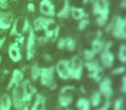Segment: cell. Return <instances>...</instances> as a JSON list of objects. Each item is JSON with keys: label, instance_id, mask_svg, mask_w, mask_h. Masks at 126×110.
Wrapping results in <instances>:
<instances>
[{"label": "cell", "instance_id": "obj_1", "mask_svg": "<svg viewBox=\"0 0 126 110\" xmlns=\"http://www.w3.org/2000/svg\"><path fill=\"white\" fill-rule=\"evenodd\" d=\"M11 97L12 105L16 110H22L26 105H28L24 101V91H23L22 83L13 87Z\"/></svg>", "mask_w": 126, "mask_h": 110}, {"label": "cell", "instance_id": "obj_2", "mask_svg": "<svg viewBox=\"0 0 126 110\" xmlns=\"http://www.w3.org/2000/svg\"><path fill=\"white\" fill-rule=\"evenodd\" d=\"M83 66L84 62L81 58L78 55H74L69 60V72H70V77L75 80H79L81 78L83 72Z\"/></svg>", "mask_w": 126, "mask_h": 110}, {"label": "cell", "instance_id": "obj_3", "mask_svg": "<svg viewBox=\"0 0 126 110\" xmlns=\"http://www.w3.org/2000/svg\"><path fill=\"white\" fill-rule=\"evenodd\" d=\"M54 66L45 67V68L41 69L40 77H39L41 80V84L43 86L49 88L51 90H54L56 88V84L54 78Z\"/></svg>", "mask_w": 126, "mask_h": 110}, {"label": "cell", "instance_id": "obj_4", "mask_svg": "<svg viewBox=\"0 0 126 110\" xmlns=\"http://www.w3.org/2000/svg\"><path fill=\"white\" fill-rule=\"evenodd\" d=\"M126 18H123L121 16H115L113 26L111 31L113 37L117 40H124L126 39Z\"/></svg>", "mask_w": 126, "mask_h": 110}, {"label": "cell", "instance_id": "obj_5", "mask_svg": "<svg viewBox=\"0 0 126 110\" xmlns=\"http://www.w3.org/2000/svg\"><path fill=\"white\" fill-rule=\"evenodd\" d=\"M54 71L58 74L60 78L63 80L70 79V72H69V60H61L57 62L54 66Z\"/></svg>", "mask_w": 126, "mask_h": 110}, {"label": "cell", "instance_id": "obj_6", "mask_svg": "<svg viewBox=\"0 0 126 110\" xmlns=\"http://www.w3.org/2000/svg\"><path fill=\"white\" fill-rule=\"evenodd\" d=\"M98 84V92L103 95L105 99H110L113 96V89L111 87V79L109 77H105L99 81Z\"/></svg>", "mask_w": 126, "mask_h": 110}, {"label": "cell", "instance_id": "obj_7", "mask_svg": "<svg viewBox=\"0 0 126 110\" xmlns=\"http://www.w3.org/2000/svg\"><path fill=\"white\" fill-rule=\"evenodd\" d=\"M93 13L95 16H105L109 15V1L108 0H95L93 2Z\"/></svg>", "mask_w": 126, "mask_h": 110}, {"label": "cell", "instance_id": "obj_8", "mask_svg": "<svg viewBox=\"0 0 126 110\" xmlns=\"http://www.w3.org/2000/svg\"><path fill=\"white\" fill-rule=\"evenodd\" d=\"M35 31H34L33 28H30V30H29V36H28V40H27V45H26L27 60H30L33 59L34 53H35Z\"/></svg>", "mask_w": 126, "mask_h": 110}, {"label": "cell", "instance_id": "obj_9", "mask_svg": "<svg viewBox=\"0 0 126 110\" xmlns=\"http://www.w3.org/2000/svg\"><path fill=\"white\" fill-rule=\"evenodd\" d=\"M114 54L110 50L103 49L100 52V61L104 67L110 69L114 64Z\"/></svg>", "mask_w": 126, "mask_h": 110}, {"label": "cell", "instance_id": "obj_10", "mask_svg": "<svg viewBox=\"0 0 126 110\" xmlns=\"http://www.w3.org/2000/svg\"><path fill=\"white\" fill-rule=\"evenodd\" d=\"M22 85L24 91V101L26 104H28L32 99V96L36 94L37 90L35 87L31 84L29 79H26L23 82H22Z\"/></svg>", "mask_w": 126, "mask_h": 110}, {"label": "cell", "instance_id": "obj_11", "mask_svg": "<svg viewBox=\"0 0 126 110\" xmlns=\"http://www.w3.org/2000/svg\"><path fill=\"white\" fill-rule=\"evenodd\" d=\"M40 12L44 16L53 17L55 15V11H54V6L51 3L50 0H42L39 6Z\"/></svg>", "mask_w": 126, "mask_h": 110}, {"label": "cell", "instance_id": "obj_12", "mask_svg": "<svg viewBox=\"0 0 126 110\" xmlns=\"http://www.w3.org/2000/svg\"><path fill=\"white\" fill-rule=\"evenodd\" d=\"M14 16L11 12H0V29H9L11 27Z\"/></svg>", "mask_w": 126, "mask_h": 110}, {"label": "cell", "instance_id": "obj_13", "mask_svg": "<svg viewBox=\"0 0 126 110\" xmlns=\"http://www.w3.org/2000/svg\"><path fill=\"white\" fill-rule=\"evenodd\" d=\"M23 77H24V74H23V71L19 70V69H16V70L13 71L12 76H11V80H10L9 84H8V86H7L8 90L12 89L14 86L21 84L23 80Z\"/></svg>", "mask_w": 126, "mask_h": 110}, {"label": "cell", "instance_id": "obj_14", "mask_svg": "<svg viewBox=\"0 0 126 110\" xmlns=\"http://www.w3.org/2000/svg\"><path fill=\"white\" fill-rule=\"evenodd\" d=\"M9 57L13 62H18L22 60V55L20 52V48L18 47V42L11 43L8 48Z\"/></svg>", "mask_w": 126, "mask_h": 110}, {"label": "cell", "instance_id": "obj_15", "mask_svg": "<svg viewBox=\"0 0 126 110\" xmlns=\"http://www.w3.org/2000/svg\"><path fill=\"white\" fill-rule=\"evenodd\" d=\"M74 101V97H73L71 92L65 93V94H60L58 96V104L60 105L61 108H66L71 105V103Z\"/></svg>", "mask_w": 126, "mask_h": 110}, {"label": "cell", "instance_id": "obj_16", "mask_svg": "<svg viewBox=\"0 0 126 110\" xmlns=\"http://www.w3.org/2000/svg\"><path fill=\"white\" fill-rule=\"evenodd\" d=\"M30 110H46V98L41 94H35V99Z\"/></svg>", "mask_w": 126, "mask_h": 110}, {"label": "cell", "instance_id": "obj_17", "mask_svg": "<svg viewBox=\"0 0 126 110\" xmlns=\"http://www.w3.org/2000/svg\"><path fill=\"white\" fill-rule=\"evenodd\" d=\"M11 106H12V101L11 96L5 93L0 98V110H11Z\"/></svg>", "mask_w": 126, "mask_h": 110}, {"label": "cell", "instance_id": "obj_18", "mask_svg": "<svg viewBox=\"0 0 126 110\" xmlns=\"http://www.w3.org/2000/svg\"><path fill=\"white\" fill-rule=\"evenodd\" d=\"M70 4H69L68 0H64V3H63L62 8L61 9V11L56 14L57 17L61 18V19H65L67 18L70 15Z\"/></svg>", "mask_w": 126, "mask_h": 110}, {"label": "cell", "instance_id": "obj_19", "mask_svg": "<svg viewBox=\"0 0 126 110\" xmlns=\"http://www.w3.org/2000/svg\"><path fill=\"white\" fill-rule=\"evenodd\" d=\"M70 12L71 16L76 21H79V20L83 19V18L86 17V14L83 8H76V7H71L70 8Z\"/></svg>", "mask_w": 126, "mask_h": 110}, {"label": "cell", "instance_id": "obj_20", "mask_svg": "<svg viewBox=\"0 0 126 110\" xmlns=\"http://www.w3.org/2000/svg\"><path fill=\"white\" fill-rule=\"evenodd\" d=\"M76 108H78V110H90L91 104L89 100L85 97L79 98L76 102Z\"/></svg>", "mask_w": 126, "mask_h": 110}, {"label": "cell", "instance_id": "obj_21", "mask_svg": "<svg viewBox=\"0 0 126 110\" xmlns=\"http://www.w3.org/2000/svg\"><path fill=\"white\" fill-rule=\"evenodd\" d=\"M104 44L105 43L102 41L101 39H95V40H93V42H92L91 50L93 51L95 54L99 53V52H101V51L103 50Z\"/></svg>", "mask_w": 126, "mask_h": 110}, {"label": "cell", "instance_id": "obj_22", "mask_svg": "<svg viewBox=\"0 0 126 110\" xmlns=\"http://www.w3.org/2000/svg\"><path fill=\"white\" fill-rule=\"evenodd\" d=\"M89 101H90L91 106L94 107V108L98 107V105L101 103V94H100L98 91H94V92H93V94L91 95Z\"/></svg>", "mask_w": 126, "mask_h": 110}, {"label": "cell", "instance_id": "obj_23", "mask_svg": "<svg viewBox=\"0 0 126 110\" xmlns=\"http://www.w3.org/2000/svg\"><path fill=\"white\" fill-rule=\"evenodd\" d=\"M41 67L38 65V64L35 63L34 65H32V66L30 67V77H31L32 81H36L40 77L41 73Z\"/></svg>", "mask_w": 126, "mask_h": 110}, {"label": "cell", "instance_id": "obj_24", "mask_svg": "<svg viewBox=\"0 0 126 110\" xmlns=\"http://www.w3.org/2000/svg\"><path fill=\"white\" fill-rule=\"evenodd\" d=\"M117 57L121 63L125 64L126 63V45L124 43L121 44L117 52Z\"/></svg>", "mask_w": 126, "mask_h": 110}, {"label": "cell", "instance_id": "obj_25", "mask_svg": "<svg viewBox=\"0 0 126 110\" xmlns=\"http://www.w3.org/2000/svg\"><path fill=\"white\" fill-rule=\"evenodd\" d=\"M44 20H45V17H43V16H39L36 19L34 20L33 28H32L34 31H40V30L43 29Z\"/></svg>", "mask_w": 126, "mask_h": 110}, {"label": "cell", "instance_id": "obj_26", "mask_svg": "<svg viewBox=\"0 0 126 110\" xmlns=\"http://www.w3.org/2000/svg\"><path fill=\"white\" fill-rule=\"evenodd\" d=\"M102 74H103V70H102V68L99 66L95 71H93V72H89L88 76H89V77H91L93 80H95L96 82L98 83L102 79Z\"/></svg>", "mask_w": 126, "mask_h": 110}, {"label": "cell", "instance_id": "obj_27", "mask_svg": "<svg viewBox=\"0 0 126 110\" xmlns=\"http://www.w3.org/2000/svg\"><path fill=\"white\" fill-rule=\"evenodd\" d=\"M84 65L85 67H86V69H87V71L89 72H93V71H95L96 69H98L100 66L97 60H90V61H86V63H84Z\"/></svg>", "mask_w": 126, "mask_h": 110}, {"label": "cell", "instance_id": "obj_28", "mask_svg": "<svg viewBox=\"0 0 126 110\" xmlns=\"http://www.w3.org/2000/svg\"><path fill=\"white\" fill-rule=\"evenodd\" d=\"M113 110H124V97L117 98L113 102Z\"/></svg>", "mask_w": 126, "mask_h": 110}, {"label": "cell", "instance_id": "obj_29", "mask_svg": "<svg viewBox=\"0 0 126 110\" xmlns=\"http://www.w3.org/2000/svg\"><path fill=\"white\" fill-rule=\"evenodd\" d=\"M76 45H77V43H76V40L74 39L71 38V37L66 38V47H67L68 51H70V52L74 51Z\"/></svg>", "mask_w": 126, "mask_h": 110}, {"label": "cell", "instance_id": "obj_30", "mask_svg": "<svg viewBox=\"0 0 126 110\" xmlns=\"http://www.w3.org/2000/svg\"><path fill=\"white\" fill-rule=\"evenodd\" d=\"M96 54L91 50V49H86L83 52V56H84V59L86 60V61H90V60H93L94 56Z\"/></svg>", "mask_w": 126, "mask_h": 110}, {"label": "cell", "instance_id": "obj_31", "mask_svg": "<svg viewBox=\"0 0 126 110\" xmlns=\"http://www.w3.org/2000/svg\"><path fill=\"white\" fill-rule=\"evenodd\" d=\"M89 20L87 19V18H83V19L79 20V23H78V29L79 30V31H82V30H84L85 28H86V27L88 26V24H89Z\"/></svg>", "mask_w": 126, "mask_h": 110}, {"label": "cell", "instance_id": "obj_32", "mask_svg": "<svg viewBox=\"0 0 126 110\" xmlns=\"http://www.w3.org/2000/svg\"><path fill=\"white\" fill-rule=\"evenodd\" d=\"M108 19V16H98V17L96 18V23L98 26L99 27H104Z\"/></svg>", "mask_w": 126, "mask_h": 110}, {"label": "cell", "instance_id": "obj_33", "mask_svg": "<svg viewBox=\"0 0 126 110\" xmlns=\"http://www.w3.org/2000/svg\"><path fill=\"white\" fill-rule=\"evenodd\" d=\"M17 27H18V19H16L15 21H13L12 24H11V32H10V35H11V36L18 35L17 34Z\"/></svg>", "mask_w": 126, "mask_h": 110}, {"label": "cell", "instance_id": "obj_34", "mask_svg": "<svg viewBox=\"0 0 126 110\" xmlns=\"http://www.w3.org/2000/svg\"><path fill=\"white\" fill-rule=\"evenodd\" d=\"M75 89V87L74 85H66L62 87L60 90V94H65V93H69L71 91H74Z\"/></svg>", "mask_w": 126, "mask_h": 110}, {"label": "cell", "instance_id": "obj_35", "mask_svg": "<svg viewBox=\"0 0 126 110\" xmlns=\"http://www.w3.org/2000/svg\"><path fill=\"white\" fill-rule=\"evenodd\" d=\"M124 72H125V67L124 66L117 67L111 71V74H113V75H121V74H124Z\"/></svg>", "mask_w": 126, "mask_h": 110}, {"label": "cell", "instance_id": "obj_36", "mask_svg": "<svg viewBox=\"0 0 126 110\" xmlns=\"http://www.w3.org/2000/svg\"><path fill=\"white\" fill-rule=\"evenodd\" d=\"M30 28H31V25H30V21H29L28 19H25L24 22H23L22 31H23V33H27V32H29Z\"/></svg>", "mask_w": 126, "mask_h": 110}, {"label": "cell", "instance_id": "obj_37", "mask_svg": "<svg viewBox=\"0 0 126 110\" xmlns=\"http://www.w3.org/2000/svg\"><path fill=\"white\" fill-rule=\"evenodd\" d=\"M57 47L60 50H62L66 47V38H61L57 42Z\"/></svg>", "mask_w": 126, "mask_h": 110}, {"label": "cell", "instance_id": "obj_38", "mask_svg": "<svg viewBox=\"0 0 126 110\" xmlns=\"http://www.w3.org/2000/svg\"><path fill=\"white\" fill-rule=\"evenodd\" d=\"M110 105H111V102H110V99H105V104H104L101 108H98L97 110H108L109 108L110 107Z\"/></svg>", "mask_w": 126, "mask_h": 110}, {"label": "cell", "instance_id": "obj_39", "mask_svg": "<svg viewBox=\"0 0 126 110\" xmlns=\"http://www.w3.org/2000/svg\"><path fill=\"white\" fill-rule=\"evenodd\" d=\"M121 92L123 94L126 93V76H124L122 78V85H121Z\"/></svg>", "mask_w": 126, "mask_h": 110}, {"label": "cell", "instance_id": "obj_40", "mask_svg": "<svg viewBox=\"0 0 126 110\" xmlns=\"http://www.w3.org/2000/svg\"><path fill=\"white\" fill-rule=\"evenodd\" d=\"M59 33H60V26H56L55 28L54 29V35H53L52 38V41H55L57 40V37L59 36Z\"/></svg>", "mask_w": 126, "mask_h": 110}, {"label": "cell", "instance_id": "obj_41", "mask_svg": "<svg viewBox=\"0 0 126 110\" xmlns=\"http://www.w3.org/2000/svg\"><path fill=\"white\" fill-rule=\"evenodd\" d=\"M114 20H115V16L113 17V19L111 20V21L110 22V23H109L108 25H107L106 27H105V30L106 33H110V31H111V28H112V26H113V23H114Z\"/></svg>", "mask_w": 126, "mask_h": 110}, {"label": "cell", "instance_id": "obj_42", "mask_svg": "<svg viewBox=\"0 0 126 110\" xmlns=\"http://www.w3.org/2000/svg\"><path fill=\"white\" fill-rule=\"evenodd\" d=\"M27 9L30 12H35V4H32V3H30V4L27 5Z\"/></svg>", "mask_w": 126, "mask_h": 110}, {"label": "cell", "instance_id": "obj_43", "mask_svg": "<svg viewBox=\"0 0 126 110\" xmlns=\"http://www.w3.org/2000/svg\"><path fill=\"white\" fill-rule=\"evenodd\" d=\"M43 59L45 60H47V61H50V60H52V57H51V55L48 53L43 54Z\"/></svg>", "mask_w": 126, "mask_h": 110}, {"label": "cell", "instance_id": "obj_44", "mask_svg": "<svg viewBox=\"0 0 126 110\" xmlns=\"http://www.w3.org/2000/svg\"><path fill=\"white\" fill-rule=\"evenodd\" d=\"M6 40V37H3V38H0V49L2 48V47L4 46V42H5Z\"/></svg>", "mask_w": 126, "mask_h": 110}, {"label": "cell", "instance_id": "obj_45", "mask_svg": "<svg viewBox=\"0 0 126 110\" xmlns=\"http://www.w3.org/2000/svg\"><path fill=\"white\" fill-rule=\"evenodd\" d=\"M120 5H121V7H122L123 9H124V8L126 7V0H122V2H121Z\"/></svg>", "mask_w": 126, "mask_h": 110}, {"label": "cell", "instance_id": "obj_46", "mask_svg": "<svg viewBox=\"0 0 126 110\" xmlns=\"http://www.w3.org/2000/svg\"><path fill=\"white\" fill-rule=\"evenodd\" d=\"M79 89H80V91L83 93V94H85V93H86V89H85L83 87H80V88H79Z\"/></svg>", "mask_w": 126, "mask_h": 110}, {"label": "cell", "instance_id": "obj_47", "mask_svg": "<svg viewBox=\"0 0 126 110\" xmlns=\"http://www.w3.org/2000/svg\"><path fill=\"white\" fill-rule=\"evenodd\" d=\"M22 110H29V107H28V105H26V106H25L24 108H23Z\"/></svg>", "mask_w": 126, "mask_h": 110}, {"label": "cell", "instance_id": "obj_48", "mask_svg": "<svg viewBox=\"0 0 126 110\" xmlns=\"http://www.w3.org/2000/svg\"><path fill=\"white\" fill-rule=\"evenodd\" d=\"M88 2H89V0H83V4H86Z\"/></svg>", "mask_w": 126, "mask_h": 110}, {"label": "cell", "instance_id": "obj_49", "mask_svg": "<svg viewBox=\"0 0 126 110\" xmlns=\"http://www.w3.org/2000/svg\"><path fill=\"white\" fill-rule=\"evenodd\" d=\"M89 1H90V2H91V3H92V4H93V2H94L95 0H89Z\"/></svg>", "mask_w": 126, "mask_h": 110}, {"label": "cell", "instance_id": "obj_50", "mask_svg": "<svg viewBox=\"0 0 126 110\" xmlns=\"http://www.w3.org/2000/svg\"><path fill=\"white\" fill-rule=\"evenodd\" d=\"M1 61H2V58H1V56H0V64H1Z\"/></svg>", "mask_w": 126, "mask_h": 110}, {"label": "cell", "instance_id": "obj_51", "mask_svg": "<svg viewBox=\"0 0 126 110\" xmlns=\"http://www.w3.org/2000/svg\"><path fill=\"white\" fill-rule=\"evenodd\" d=\"M12 1H16V0H12Z\"/></svg>", "mask_w": 126, "mask_h": 110}, {"label": "cell", "instance_id": "obj_52", "mask_svg": "<svg viewBox=\"0 0 126 110\" xmlns=\"http://www.w3.org/2000/svg\"><path fill=\"white\" fill-rule=\"evenodd\" d=\"M66 110H70V109H66Z\"/></svg>", "mask_w": 126, "mask_h": 110}]
</instances>
